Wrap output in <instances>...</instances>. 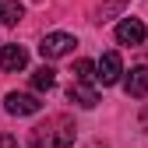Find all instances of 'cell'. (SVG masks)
Listing matches in <instances>:
<instances>
[{"label": "cell", "mask_w": 148, "mask_h": 148, "mask_svg": "<svg viewBox=\"0 0 148 148\" xmlns=\"http://www.w3.org/2000/svg\"><path fill=\"white\" fill-rule=\"evenodd\" d=\"M74 138H78V127H74V120L64 116V113L46 116L42 123H35L28 131V145L32 148H71Z\"/></svg>", "instance_id": "cell-1"}, {"label": "cell", "mask_w": 148, "mask_h": 148, "mask_svg": "<svg viewBox=\"0 0 148 148\" xmlns=\"http://www.w3.org/2000/svg\"><path fill=\"white\" fill-rule=\"evenodd\" d=\"M74 46H78L74 35H67V32H49V35H42L39 53H42V60H60V57H67V53H74Z\"/></svg>", "instance_id": "cell-2"}, {"label": "cell", "mask_w": 148, "mask_h": 148, "mask_svg": "<svg viewBox=\"0 0 148 148\" xmlns=\"http://www.w3.org/2000/svg\"><path fill=\"white\" fill-rule=\"evenodd\" d=\"M4 109L11 116H32V113H39L42 102L32 95V92H11V95L4 99Z\"/></svg>", "instance_id": "cell-3"}, {"label": "cell", "mask_w": 148, "mask_h": 148, "mask_svg": "<svg viewBox=\"0 0 148 148\" xmlns=\"http://www.w3.org/2000/svg\"><path fill=\"white\" fill-rule=\"evenodd\" d=\"M145 35H148V28H145V21H138V18H123V21L116 25V42L120 46H141Z\"/></svg>", "instance_id": "cell-4"}, {"label": "cell", "mask_w": 148, "mask_h": 148, "mask_svg": "<svg viewBox=\"0 0 148 148\" xmlns=\"http://www.w3.org/2000/svg\"><path fill=\"white\" fill-rule=\"evenodd\" d=\"M25 64H28V49L25 46H18V42L0 46V71L14 74V71H25Z\"/></svg>", "instance_id": "cell-5"}, {"label": "cell", "mask_w": 148, "mask_h": 148, "mask_svg": "<svg viewBox=\"0 0 148 148\" xmlns=\"http://www.w3.org/2000/svg\"><path fill=\"white\" fill-rule=\"evenodd\" d=\"M120 74H123V60H120V53H116V49L102 53V60H99V78H95V81H102V85H116Z\"/></svg>", "instance_id": "cell-6"}, {"label": "cell", "mask_w": 148, "mask_h": 148, "mask_svg": "<svg viewBox=\"0 0 148 148\" xmlns=\"http://www.w3.org/2000/svg\"><path fill=\"white\" fill-rule=\"evenodd\" d=\"M67 99L78 102L81 109H92V106H99V92H95L92 81H78V78H74V85L67 88Z\"/></svg>", "instance_id": "cell-7"}, {"label": "cell", "mask_w": 148, "mask_h": 148, "mask_svg": "<svg viewBox=\"0 0 148 148\" xmlns=\"http://www.w3.org/2000/svg\"><path fill=\"white\" fill-rule=\"evenodd\" d=\"M123 92L131 99H145L148 95V67H131V74L123 78Z\"/></svg>", "instance_id": "cell-8"}, {"label": "cell", "mask_w": 148, "mask_h": 148, "mask_svg": "<svg viewBox=\"0 0 148 148\" xmlns=\"http://www.w3.org/2000/svg\"><path fill=\"white\" fill-rule=\"evenodd\" d=\"M25 18V7L18 0H0V25H18Z\"/></svg>", "instance_id": "cell-9"}, {"label": "cell", "mask_w": 148, "mask_h": 148, "mask_svg": "<svg viewBox=\"0 0 148 148\" xmlns=\"http://www.w3.org/2000/svg\"><path fill=\"white\" fill-rule=\"evenodd\" d=\"M53 81H57V74H53V67H39V71H32V88L35 92H49L53 88Z\"/></svg>", "instance_id": "cell-10"}, {"label": "cell", "mask_w": 148, "mask_h": 148, "mask_svg": "<svg viewBox=\"0 0 148 148\" xmlns=\"http://www.w3.org/2000/svg\"><path fill=\"white\" fill-rule=\"evenodd\" d=\"M74 78H78V81H95V78H99V64L78 60V64H74Z\"/></svg>", "instance_id": "cell-11"}, {"label": "cell", "mask_w": 148, "mask_h": 148, "mask_svg": "<svg viewBox=\"0 0 148 148\" xmlns=\"http://www.w3.org/2000/svg\"><path fill=\"white\" fill-rule=\"evenodd\" d=\"M14 145H18V141H14L11 134H0V148H14Z\"/></svg>", "instance_id": "cell-12"}, {"label": "cell", "mask_w": 148, "mask_h": 148, "mask_svg": "<svg viewBox=\"0 0 148 148\" xmlns=\"http://www.w3.org/2000/svg\"><path fill=\"white\" fill-rule=\"evenodd\" d=\"M113 4H123V0H113Z\"/></svg>", "instance_id": "cell-13"}]
</instances>
